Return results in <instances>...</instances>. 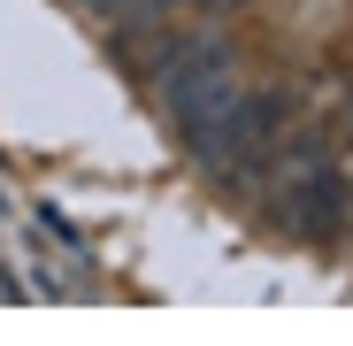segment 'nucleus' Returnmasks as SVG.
I'll use <instances>...</instances> for the list:
<instances>
[{"mask_svg": "<svg viewBox=\"0 0 353 346\" xmlns=\"http://www.w3.org/2000/svg\"><path fill=\"white\" fill-rule=\"evenodd\" d=\"M292 146H300V177H292L284 208H292V223H300V239L330 247L338 223H345V177H338V162L323 154V139H292Z\"/></svg>", "mask_w": 353, "mask_h": 346, "instance_id": "nucleus-1", "label": "nucleus"}, {"mask_svg": "<svg viewBox=\"0 0 353 346\" xmlns=\"http://www.w3.org/2000/svg\"><path fill=\"white\" fill-rule=\"evenodd\" d=\"M215 77H230V46H223L215 31H200V39H185V46H169V54H161V70H154V85H161L169 108H176V100H192V93H208Z\"/></svg>", "mask_w": 353, "mask_h": 346, "instance_id": "nucleus-2", "label": "nucleus"}, {"mask_svg": "<svg viewBox=\"0 0 353 346\" xmlns=\"http://www.w3.org/2000/svg\"><path fill=\"white\" fill-rule=\"evenodd\" d=\"M92 8H115V0H92Z\"/></svg>", "mask_w": 353, "mask_h": 346, "instance_id": "nucleus-3", "label": "nucleus"}, {"mask_svg": "<svg viewBox=\"0 0 353 346\" xmlns=\"http://www.w3.org/2000/svg\"><path fill=\"white\" fill-rule=\"evenodd\" d=\"M345 115H353V100H345Z\"/></svg>", "mask_w": 353, "mask_h": 346, "instance_id": "nucleus-4", "label": "nucleus"}]
</instances>
